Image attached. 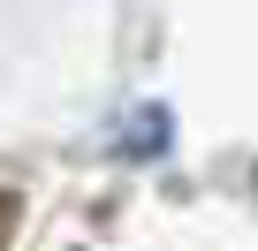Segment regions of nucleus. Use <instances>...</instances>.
I'll list each match as a JSON object with an SVG mask.
<instances>
[{"instance_id":"1","label":"nucleus","mask_w":258,"mask_h":251,"mask_svg":"<svg viewBox=\"0 0 258 251\" xmlns=\"http://www.w3.org/2000/svg\"><path fill=\"white\" fill-rule=\"evenodd\" d=\"M8 228H16V198L0 190V236H8Z\"/></svg>"}]
</instances>
